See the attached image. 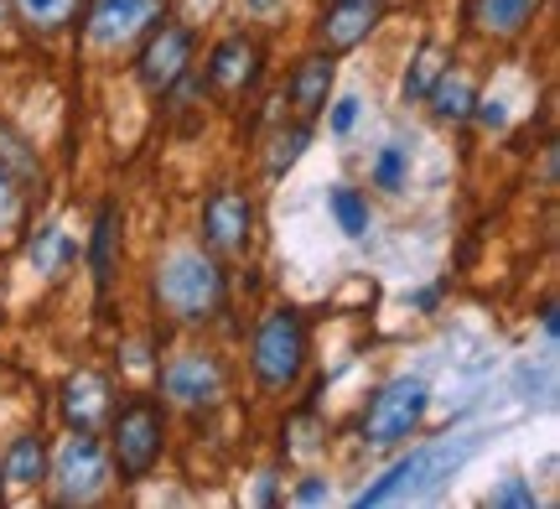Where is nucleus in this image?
I'll return each instance as SVG.
<instances>
[{"instance_id":"6ab92c4d","label":"nucleus","mask_w":560,"mask_h":509,"mask_svg":"<svg viewBox=\"0 0 560 509\" xmlns=\"http://www.w3.org/2000/svg\"><path fill=\"white\" fill-rule=\"evenodd\" d=\"M115 265H120V204H104L94 219V240H89V270L100 297L115 286Z\"/></svg>"},{"instance_id":"a211bd4d","label":"nucleus","mask_w":560,"mask_h":509,"mask_svg":"<svg viewBox=\"0 0 560 509\" xmlns=\"http://www.w3.org/2000/svg\"><path fill=\"white\" fill-rule=\"evenodd\" d=\"M26 234H32V187L11 166H0V255L26 245Z\"/></svg>"},{"instance_id":"39448f33","label":"nucleus","mask_w":560,"mask_h":509,"mask_svg":"<svg viewBox=\"0 0 560 509\" xmlns=\"http://www.w3.org/2000/svg\"><path fill=\"white\" fill-rule=\"evenodd\" d=\"M472 448H478V437H467V442H431V448H416L410 458H400L395 468L384 473L380 484H369V489L359 494V509L369 505H389L395 494H425L436 489L441 478H452V473L472 458Z\"/></svg>"},{"instance_id":"7c9ffc66","label":"nucleus","mask_w":560,"mask_h":509,"mask_svg":"<svg viewBox=\"0 0 560 509\" xmlns=\"http://www.w3.org/2000/svg\"><path fill=\"white\" fill-rule=\"evenodd\" d=\"M291 499H296V505H317V499H327V484H322V478H306Z\"/></svg>"},{"instance_id":"bb28decb","label":"nucleus","mask_w":560,"mask_h":509,"mask_svg":"<svg viewBox=\"0 0 560 509\" xmlns=\"http://www.w3.org/2000/svg\"><path fill=\"white\" fill-rule=\"evenodd\" d=\"M359 125V100H332V115H327V130L332 136H348Z\"/></svg>"},{"instance_id":"f704fd0d","label":"nucleus","mask_w":560,"mask_h":509,"mask_svg":"<svg viewBox=\"0 0 560 509\" xmlns=\"http://www.w3.org/2000/svg\"><path fill=\"white\" fill-rule=\"evenodd\" d=\"M5 21H16V11H11V0H0V26H5Z\"/></svg>"},{"instance_id":"f3484780","label":"nucleus","mask_w":560,"mask_h":509,"mask_svg":"<svg viewBox=\"0 0 560 509\" xmlns=\"http://www.w3.org/2000/svg\"><path fill=\"white\" fill-rule=\"evenodd\" d=\"M0 478L11 489H42L47 484V442H42V431H16L0 448Z\"/></svg>"},{"instance_id":"9b49d317","label":"nucleus","mask_w":560,"mask_h":509,"mask_svg":"<svg viewBox=\"0 0 560 509\" xmlns=\"http://www.w3.org/2000/svg\"><path fill=\"white\" fill-rule=\"evenodd\" d=\"M83 16H89L83 32H89L94 53H120V47L151 32V21L161 16V0H94Z\"/></svg>"},{"instance_id":"7ed1b4c3","label":"nucleus","mask_w":560,"mask_h":509,"mask_svg":"<svg viewBox=\"0 0 560 509\" xmlns=\"http://www.w3.org/2000/svg\"><path fill=\"white\" fill-rule=\"evenodd\" d=\"M109 463L120 473V484H140L151 478L166 452V406L156 395H130L109 410Z\"/></svg>"},{"instance_id":"f03ea898","label":"nucleus","mask_w":560,"mask_h":509,"mask_svg":"<svg viewBox=\"0 0 560 509\" xmlns=\"http://www.w3.org/2000/svg\"><path fill=\"white\" fill-rule=\"evenodd\" d=\"M306 317L296 306H270L255 333H249V369H255V385L265 395H285L296 390V380L306 374Z\"/></svg>"},{"instance_id":"aec40b11","label":"nucleus","mask_w":560,"mask_h":509,"mask_svg":"<svg viewBox=\"0 0 560 509\" xmlns=\"http://www.w3.org/2000/svg\"><path fill=\"white\" fill-rule=\"evenodd\" d=\"M83 5L89 0H11V11L26 32H37V37H58L68 32L73 21H83Z\"/></svg>"},{"instance_id":"c756f323","label":"nucleus","mask_w":560,"mask_h":509,"mask_svg":"<svg viewBox=\"0 0 560 509\" xmlns=\"http://www.w3.org/2000/svg\"><path fill=\"white\" fill-rule=\"evenodd\" d=\"M244 5H249V16L255 21H276V16H285L291 0H244Z\"/></svg>"},{"instance_id":"a878e982","label":"nucleus","mask_w":560,"mask_h":509,"mask_svg":"<svg viewBox=\"0 0 560 509\" xmlns=\"http://www.w3.org/2000/svg\"><path fill=\"white\" fill-rule=\"evenodd\" d=\"M405 177H410V151H405V146H384L380 157H374V187L400 193Z\"/></svg>"},{"instance_id":"423d86ee","label":"nucleus","mask_w":560,"mask_h":509,"mask_svg":"<svg viewBox=\"0 0 560 509\" xmlns=\"http://www.w3.org/2000/svg\"><path fill=\"white\" fill-rule=\"evenodd\" d=\"M156 385L166 406L213 410L229 395V365H223L213 348H182L166 365H156Z\"/></svg>"},{"instance_id":"4be33fe9","label":"nucleus","mask_w":560,"mask_h":509,"mask_svg":"<svg viewBox=\"0 0 560 509\" xmlns=\"http://www.w3.org/2000/svg\"><path fill=\"white\" fill-rule=\"evenodd\" d=\"M446 68V47H436V42H425L416 53V62L405 68V83H400V94H405V104H416V100H425V89L436 83V73Z\"/></svg>"},{"instance_id":"b1692460","label":"nucleus","mask_w":560,"mask_h":509,"mask_svg":"<svg viewBox=\"0 0 560 509\" xmlns=\"http://www.w3.org/2000/svg\"><path fill=\"white\" fill-rule=\"evenodd\" d=\"M0 166H11V172H16V177H21L26 187H37V183H42L37 151H32V146L21 141L16 130H5V125H0Z\"/></svg>"},{"instance_id":"412c9836","label":"nucleus","mask_w":560,"mask_h":509,"mask_svg":"<svg viewBox=\"0 0 560 509\" xmlns=\"http://www.w3.org/2000/svg\"><path fill=\"white\" fill-rule=\"evenodd\" d=\"M327 208H332V219H338V229L348 234V240H363L369 234V198H363L359 187H332L327 193Z\"/></svg>"},{"instance_id":"72a5a7b5","label":"nucleus","mask_w":560,"mask_h":509,"mask_svg":"<svg viewBox=\"0 0 560 509\" xmlns=\"http://www.w3.org/2000/svg\"><path fill=\"white\" fill-rule=\"evenodd\" d=\"M260 505H276V473H265L260 478Z\"/></svg>"},{"instance_id":"2eb2a0df","label":"nucleus","mask_w":560,"mask_h":509,"mask_svg":"<svg viewBox=\"0 0 560 509\" xmlns=\"http://www.w3.org/2000/svg\"><path fill=\"white\" fill-rule=\"evenodd\" d=\"M540 16V0H467L462 21L482 42H520Z\"/></svg>"},{"instance_id":"473e14b6","label":"nucleus","mask_w":560,"mask_h":509,"mask_svg":"<svg viewBox=\"0 0 560 509\" xmlns=\"http://www.w3.org/2000/svg\"><path fill=\"white\" fill-rule=\"evenodd\" d=\"M540 323H545V338H550V344H556V333H560V323H556V302H545Z\"/></svg>"},{"instance_id":"393cba45","label":"nucleus","mask_w":560,"mask_h":509,"mask_svg":"<svg viewBox=\"0 0 560 509\" xmlns=\"http://www.w3.org/2000/svg\"><path fill=\"white\" fill-rule=\"evenodd\" d=\"M306 141H312V125H306V120H296L291 130H276V141H270L276 151H270V162H265V166L280 177L285 166H296V157L306 151Z\"/></svg>"},{"instance_id":"ddd939ff","label":"nucleus","mask_w":560,"mask_h":509,"mask_svg":"<svg viewBox=\"0 0 560 509\" xmlns=\"http://www.w3.org/2000/svg\"><path fill=\"white\" fill-rule=\"evenodd\" d=\"M332 83H338V58L332 53H301L296 68H291V79H285V94H291V109H296V120H317L327 115V104H332Z\"/></svg>"},{"instance_id":"f8f14e48","label":"nucleus","mask_w":560,"mask_h":509,"mask_svg":"<svg viewBox=\"0 0 560 509\" xmlns=\"http://www.w3.org/2000/svg\"><path fill=\"white\" fill-rule=\"evenodd\" d=\"M380 21H384V0H327V11L317 16V47L342 58L359 42H369V32Z\"/></svg>"},{"instance_id":"20e7f679","label":"nucleus","mask_w":560,"mask_h":509,"mask_svg":"<svg viewBox=\"0 0 560 509\" xmlns=\"http://www.w3.org/2000/svg\"><path fill=\"white\" fill-rule=\"evenodd\" d=\"M109 448L100 442V431H68L62 448L47 458V484L58 505H94L109 489Z\"/></svg>"},{"instance_id":"cd10ccee","label":"nucleus","mask_w":560,"mask_h":509,"mask_svg":"<svg viewBox=\"0 0 560 509\" xmlns=\"http://www.w3.org/2000/svg\"><path fill=\"white\" fill-rule=\"evenodd\" d=\"M472 115H478L482 130H499V125L509 120V109H503V100H493V94H478V104H472Z\"/></svg>"},{"instance_id":"6e6552de","label":"nucleus","mask_w":560,"mask_h":509,"mask_svg":"<svg viewBox=\"0 0 560 509\" xmlns=\"http://www.w3.org/2000/svg\"><path fill=\"white\" fill-rule=\"evenodd\" d=\"M265 79V47L260 37L249 32H229V37L213 42L208 53V68H202V89L223 104V109H240Z\"/></svg>"},{"instance_id":"c9c22d12","label":"nucleus","mask_w":560,"mask_h":509,"mask_svg":"<svg viewBox=\"0 0 560 509\" xmlns=\"http://www.w3.org/2000/svg\"><path fill=\"white\" fill-rule=\"evenodd\" d=\"M0 505H5V478H0Z\"/></svg>"},{"instance_id":"2f4dec72","label":"nucleus","mask_w":560,"mask_h":509,"mask_svg":"<svg viewBox=\"0 0 560 509\" xmlns=\"http://www.w3.org/2000/svg\"><path fill=\"white\" fill-rule=\"evenodd\" d=\"M213 11H219V0H187V16L182 21H187V26H198V21L213 16Z\"/></svg>"},{"instance_id":"c85d7f7f","label":"nucleus","mask_w":560,"mask_h":509,"mask_svg":"<svg viewBox=\"0 0 560 509\" xmlns=\"http://www.w3.org/2000/svg\"><path fill=\"white\" fill-rule=\"evenodd\" d=\"M488 505H499V509H509V505H535V489H529V484H520V478H509V484H503L499 494H493V499H488Z\"/></svg>"},{"instance_id":"4468645a","label":"nucleus","mask_w":560,"mask_h":509,"mask_svg":"<svg viewBox=\"0 0 560 509\" xmlns=\"http://www.w3.org/2000/svg\"><path fill=\"white\" fill-rule=\"evenodd\" d=\"M58 410L68 421V431H100L109 421V410H115V385L104 380L100 369H79V374H68Z\"/></svg>"},{"instance_id":"9d476101","label":"nucleus","mask_w":560,"mask_h":509,"mask_svg":"<svg viewBox=\"0 0 560 509\" xmlns=\"http://www.w3.org/2000/svg\"><path fill=\"white\" fill-rule=\"evenodd\" d=\"M202 250L213 255V261H240L249 255L255 245V204H249V193L240 187H213L208 198H202Z\"/></svg>"},{"instance_id":"f257e3e1","label":"nucleus","mask_w":560,"mask_h":509,"mask_svg":"<svg viewBox=\"0 0 560 509\" xmlns=\"http://www.w3.org/2000/svg\"><path fill=\"white\" fill-rule=\"evenodd\" d=\"M151 302L182 327H202L229 312V276L202 245L166 250L151 270Z\"/></svg>"},{"instance_id":"0eeeda50","label":"nucleus","mask_w":560,"mask_h":509,"mask_svg":"<svg viewBox=\"0 0 560 509\" xmlns=\"http://www.w3.org/2000/svg\"><path fill=\"white\" fill-rule=\"evenodd\" d=\"M425 406H431V390H425V380L400 374V380H389V385L369 401V410H363V421H359V437L369 442V448H380V452L400 448V442H410V437H416Z\"/></svg>"},{"instance_id":"1a4fd4ad","label":"nucleus","mask_w":560,"mask_h":509,"mask_svg":"<svg viewBox=\"0 0 560 509\" xmlns=\"http://www.w3.org/2000/svg\"><path fill=\"white\" fill-rule=\"evenodd\" d=\"M192 58H198V26H187V21H161L145 32L136 53V79L145 94H161L166 100V89L182 79V73H192Z\"/></svg>"},{"instance_id":"dca6fc26","label":"nucleus","mask_w":560,"mask_h":509,"mask_svg":"<svg viewBox=\"0 0 560 509\" xmlns=\"http://www.w3.org/2000/svg\"><path fill=\"white\" fill-rule=\"evenodd\" d=\"M425 104H431V115L441 125H462L472 120V104H478V79L462 68V62H446L436 73V83L425 89Z\"/></svg>"},{"instance_id":"5701e85b","label":"nucleus","mask_w":560,"mask_h":509,"mask_svg":"<svg viewBox=\"0 0 560 509\" xmlns=\"http://www.w3.org/2000/svg\"><path fill=\"white\" fill-rule=\"evenodd\" d=\"M32 261H37V270H47V276H62L68 265L79 261V250H73V240L62 234V229H37V240H32Z\"/></svg>"}]
</instances>
